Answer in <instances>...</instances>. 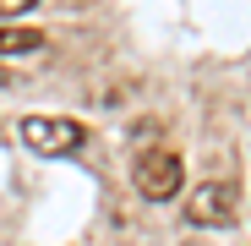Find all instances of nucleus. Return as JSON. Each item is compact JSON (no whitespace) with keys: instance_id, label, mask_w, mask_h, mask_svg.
I'll use <instances>...</instances> for the list:
<instances>
[{"instance_id":"obj_1","label":"nucleus","mask_w":251,"mask_h":246,"mask_svg":"<svg viewBox=\"0 0 251 246\" xmlns=\"http://www.w3.org/2000/svg\"><path fill=\"white\" fill-rule=\"evenodd\" d=\"M22 142L33 153H44V159H66V153H76L88 142V132L76 120H66V115H27L22 120Z\"/></svg>"},{"instance_id":"obj_2","label":"nucleus","mask_w":251,"mask_h":246,"mask_svg":"<svg viewBox=\"0 0 251 246\" xmlns=\"http://www.w3.org/2000/svg\"><path fill=\"white\" fill-rule=\"evenodd\" d=\"M180 186H186L180 153H170V148H148V153L137 159V191H142L148 202H170Z\"/></svg>"},{"instance_id":"obj_3","label":"nucleus","mask_w":251,"mask_h":246,"mask_svg":"<svg viewBox=\"0 0 251 246\" xmlns=\"http://www.w3.org/2000/svg\"><path fill=\"white\" fill-rule=\"evenodd\" d=\"M235 208H240V197H235V186H229V181H207V186H197V191L186 197V219H191V224H202V230H207V224H213V230H219V224H229V219H235Z\"/></svg>"},{"instance_id":"obj_4","label":"nucleus","mask_w":251,"mask_h":246,"mask_svg":"<svg viewBox=\"0 0 251 246\" xmlns=\"http://www.w3.org/2000/svg\"><path fill=\"white\" fill-rule=\"evenodd\" d=\"M44 33L38 27H0V55H38Z\"/></svg>"},{"instance_id":"obj_5","label":"nucleus","mask_w":251,"mask_h":246,"mask_svg":"<svg viewBox=\"0 0 251 246\" xmlns=\"http://www.w3.org/2000/svg\"><path fill=\"white\" fill-rule=\"evenodd\" d=\"M27 6H38V0H0V11H27Z\"/></svg>"}]
</instances>
